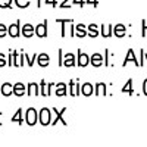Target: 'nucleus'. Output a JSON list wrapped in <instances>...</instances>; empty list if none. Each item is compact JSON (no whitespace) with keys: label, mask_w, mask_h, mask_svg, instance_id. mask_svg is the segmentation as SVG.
<instances>
[{"label":"nucleus","mask_w":147,"mask_h":147,"mask_svg":"<svg viewBox=\"0 0 147 147\" xmlns=\"http://www.w3.org/2000/svg\"><path fill=\"white\" fill-rule=\"evenodd\" d=\"M52 112H50V109H47V107H43L40 110V113H38V121H40V124L41 125H49V124H52Z\"/></svg>","instance_id":"obj_1"},{"label":"nucleus","mask_w":147,"mask_h":147,"mask_svg":"<svg viewBox=\"0 0 147 147\" xmlns=\"http://www.w3.org/2000/svg\"><path fill=\"white\" fill-rule=\"evenodd\" d=\"M25 121H27V124L30 125V127H32V125H35V122L38 121V112L34 109V107H30L28 110H27V115H25Z\"/></svg>","instance_id":"obj_2"},{"label":"nucleus","mask_w":147,"mask_h":147,"mask_svg":"<svg viewBox=\"0 0 147 147\" xmlns=\"http://www.w3.org/2000/svg\"><path fill=\"white\" fill-rule=\"evenodd\" d=\"M53 112L56 113V119H55V121L52 122V125H56V122H57V121H62V124H63V125H68V122H66V121L63 119V113L66 112V107L60 109V110H57L56 107H53Z\"/></svg>","instance_id":"obj_3"},{"label":"nucleus","mask_w":147,"mask_h":147,"mask_svg":"<svg viewBox=\"0 0 147 147\" xmlns=\"http://www.w3.org/2000/svg\"><path fill=\"white\" fill-rule=\"evenodd\" d=\"M88 62H90V57L85 55V53H82L81 50H78V60H77V65H78L80 68H84V66L88 65Z\"/></svg>","instance_id":"obj_4"},{"label":"nucleus","mask_w":147,"mask_h":147,"mask_svg":"<svg viewBox=\"0 0 147 147\" xmlns=\"http://www.w3.org/2000/svg\"><path fill=\"white\" fill-rule=\"evenodd\" d=\"M90 62H91V65H93V66L99 68V66H102V65H103L105 59H103V56H102L100 53H94V55L90 57Z\"/></svg>","instance_id":"obj_5"},{"label":"nucleus","mask_w":147,"mask_h":147,"mask_svg":"<svg viewBox=\"0 0 147 147\" xmlns=\"http://www.w3.org/2000/svg\"><path fill=\"white\" fill-rule=\"evenodd\" d=\"M37 62H38V65L41 68L47 66L49 63H50V56H49L47 53H40L38 56H37Z\"/></svg>","instance_id":"obj_6"},{"label":"nucleus","mask_w":147,"mask_h":147,"mask_svg":"<svg viewBox=\"0 0 147 147\" xmlns=\"http://www.w3.org/2000/svg\"><path fill=\"white\" fill-rule=\"evenodd\" d=\"M35 34L40 37V38H43V37L47 35V22H43L40 24V25L35 27Z\"/></svg>","instance_id":"obj_7"},{"label":"nucleus","mask_w":147,"mask_h":147,"mask_svg":"<svg viewBox=\"0 0 147 147\" xmlns=\"http://www.w3.org/2000/svg\"><path fill=\"white\" fill-rule=\"evenodd\" d=\"M77 62H75V56H74L72 53H68L65 57H63V66L66 68H71V66H75Z\"/></svg>","instance_id":"obj_8"},{"label":"nucleus","mask_w":147,"mask_h":147,"mask_svg":"<svg viewBox=\"0 0 147 147\" xmlns=\"http://www.w3.org/2000/svg\"><path fill=\"white\" fill-rule=\"evenodd\" d=\"M7 32H9V35L10 37H18L19 35V21L18 22H15V24H12V25L7 28Z\"/></svg>","instance_id":"obj_9"},{"label":"nucleus","mask_w":147,"mask_h":147,"mask_svg":"<svg viewBox=\"0 0 147 147\" xmlns=\"http://www.w3.org/2000/svg\"><path fill=\"white\" fill-rule=\"evenodd\" d=\"M24 93H25V85H24L22 82L13 84V94H15V96L21 97V96H24Z\"/></svg>","instance_id":"obj_10"},{"label":"nucleus","mask_w":147,"mask_h":147,"mask_svg":"<svg viewBox=\"0 0 147 147\" xmlns=\"http://www.w3.org/2000/svg\"><path fill=\"white\" fill-rule=\"evenodd\" d=\"M34 31H35V28L31 25V24H25V25H24V28H22V34H24V37H27V38L32 37Z\"/></svg>","instance_id":"obj_11"},{"label":"nucleus","mask_w":147,"mask_h":147,"mask_svg":"<svg viewBox=\"0 0 147 147\" xmlns=\"http://www.w3.org/2000/svg\"><path fill=\"white\" fill-rule=\"evenodd\" d=\"M0 90H2V94H3V96L7 97V96H10L12 93H13V85L9 84V82H5L2 87H0Z\"/></svg>","instance_id":"obj_12"},{"label":"nucleus","mask_w":147,"mask_h":147,"mask_svg":"<svg viewBox=\"0 0 147 147\" xmlns=\"http://www.w3.org/2000/svg\"><path fill=\"white\" fill-rule=\"evenodd\" d=\"M93 90H94V87L90 84V82H85V84H82V88H81V93L85 96V97H88V96H91L93 94Z\"/></svg>","instance_id":"obj_13"},{"label":"nucleus","mask_w":147,"mask_h":147,"mask_svg":"<svg viewBox=\"0 0 147 147\" xmlns=\"http://www.w3.org/2000/svg\"><path fill=\"white\" fill-rule=\"evenodd\" d=\"M128 62H134V63H136V66H140V62L136 59V56H134V52H132V50H128V53H127V59L124 60V66H125Z\"/></svg>","instance_id":"obj_14"},{"label":"nucleus","mask_w":147,"mask_h":147,"mask_svg":"<svg viewBox=\"0 0 147 147\" xmlns=\"http://www.w3.org/2000/svg\"><path fill=\"white\" fill-rule=\"evenodd\" d=\"M52 85H55V84H53V82L46 84V81L43 80V81H41V91H40L41 96H46V97H47L49 94H50V87H52Z\"/></svg>","instance_id":"obj_15"},{"label":"nucleus","mask_w":147,"mask_h":147,"mask_svg":"<svg viewBox=\"0 0 147 147\" xmlns=\"http://www.w3.org/2000/svg\"><path fill=\"white\" fill-rule=\"evenodd\" d=\"M57 97H63L65 94H66V85L65 84H62V82H59V84H56V93H55Z\"/></svg>","instance_id":"obj_16"},{"label":"nucleus","mask_w":147,"mask_h":147,"mask_svg":"<svg viewBox=\"0 0 147 147\" xmlns=\"http://www.w3.org/2000/svg\"><path fill=\"white\" fill-rule=\"evenodd\" d=\"M113 34L116 37H124L125 35V27L122 25V24H118V25L113 27Z\"/></svg>","instance_id":"obj_17"},{"label":"nucleus","mask_w":147,"mask_h":147,"mask_svg":"<svg viewBox=\"0 0 147 147\" xmlns=\"http://www.w3.org/2000/svg\"><path fill=\"white\" fill-rule=\"evenodd\" d=\"M28 96H37L38 94V85L35 82H30L28 84V91H27Z\"/></svg>","instance_id":"obj_18"},{"label":"nucleus","mask_w":147,"mask_h":147,"mask_svg":"<svg viewBox=\"0 0 147 147\" xmlns=\"http://www.w3.org/2000/svg\"><path fill=\"white\" fill-rule=\"evenodd\" d=\"M112 30H113V27L112 25H109V24H105V25H102V35L105 37H110L112 35Z\"/></svg>","instance_id":"obj_19"},{"label":"nucleus","mask_w":147,"mask_h":147,"mask_svg":"<svg viewBox=\"0 0 147 147\" xmlns=\"http://www.w3.org/2000/svg\"><path fill=\"white\" fill-rule=\"evenodd\" d=\"M96 94L97 96H105L106 94V84L105 82L96 84Z\"/></svg>","instance_id":"obj_20"},{"label":"nucleus","mask_w":147,"mask_h":147,"mask_svg":"<svg viewBox=\"0 0 147 147\" xmlns=\"http://www.w3.org/2000/svg\"><path fill=\"white\" fill-rule=\"evenodd\" d=\"M77 37H80V38H84L85 35H87V32H85V25L84 24H78L77 25V32H75Z\"/></svg>","instance_id":"obj_21"},{"label":"nucleus","mask_w":147,"mask_h":147,"mask_svg":"<svg viewBox=\"0 0 147 147\" xmlns=\"http://www.w3.org/2000/svg\"><path fill=\"white\" fill-rule=\"evenodd\" d=\"M12 122H18L19 125L24 124V118H22V109H18V112L12 116Z\"/></svg>","instance_id":"obj_22"},{"label":"nucleus","mask_w":147,"mask_h":147,"mask_svg":"<svg viewBox=\"0 0 147 147\" xmlns=\"http://www.w3.org/2000/svg\"><path fill=\"white\" fill-rule=\"evenodd\" d=\"M90 37H93V38H96L97 35H99V30H97V25L96 24H91V25H88V34Z\"/></svg>","instance_id":"obj_23"},{"label":"nucleus","mask_w":147,"mask_h":147,"mask_svg":"<svg viewBox=\"0 0 147 147\" xmlns=\"http://www.w3.org/2000/svg\"><path fill=\"white\" fill-rule=\"evenodd\" d=\"M128 91H129V93L132 91V81H131V80H128L127 84H125V87L122 88V93H128Z\"/></svg>","instance_id":"obj_24"},{"label":"nucleus","mask_w":147,"mask_h":147,"mask_svg":"<svg viewBox=\"0 0 147 147\" xmlns=\"http://www.w3.org/2000/svg\"><path fill=\"white\" fill-rule=\"evenodd\" d=\"M15 3L18 7H27L30 5V0H15Z\"/></svg>","instance_id":"obj_25"},{"label":"nucleus","mask_w":147,"mask_h":147,"mask_svg":"<svg viewBox=\"0 0 147 147\" xmlns=\"http://www.w3.org/2000/svg\"><path fill=\"white\" fill-rule=\"evenodd\" d=\"M12 6V0H0V7L2 9H7Z\"/></svg>","instance_id":"obj_26"},{"label":"nucleus","mask_w":147,"mask_h":147,"mask_svg":"<svg viewBox=\"0 0 147 147\" xmlns=\"http://www.w3.org/2000/svg\"><path fill=\"white\" fill-rule=\"evenodd\" d=\"M6 32H7L6 25H3V24H0V38H2V37H5V35H6Z\"/></svg>","instance_id":"obj_27"},{"label":"nucleus","mask_w":147,"mask_h":147,"mask_svg":"<svg viewBox=\"0 0 147 147\" xmlns=\"http://www.w3.org/2000/svg\"><path fill=\"white\" fill-rule=\"evenodd\" d=\"M5 65H6V57H5L3 53H0V68L5 66Z\"/></svg>","instance_id":"obj_28"},{"label":"nucleus","mask_w":147,"mask_h":147,"mask_svg":"<svg viewBox=\"0 0 147 147\" xmlns=\"http://www.w3.org/2000/svg\"><path fill=\"white\" fill-rule=\"evenodd\" d=\"M71 5L68 3V0H62V2L59 3V7H62V9H65V7H69Z\"/></svg>","instance_id":"obj_29"},{"label":"nucleus","mask_w":147,"mask_h":147,"mask_svg":"<svg viewBox=\"0 0 147 147\" xmlns=\"http://www.w3.org/2000/svg\"><path fill=\"white\" fill-rule=\"evenodd\" d=\"M25 57L28 59V65H30V66H32V65H34V59H35V55H34L32 57H30V56H28V55L25 53Z\"/></svg>","instance_id":"obj_30"},{"label":"nucleus","mask_w":147,"mask_h":147,"mask_svg":"<svg viewBox=\"0 0 147 147\" xmlns=\"http://www.w3.org/2000/svg\"><path fill=\"white\" fill-rule=\"evenodd\" d=\"M109 50H107V49H106V52H105V62H106V66H109L110 63H109Z\"/></svg>","instance_id":"obj_31"},{"label":"nucleus","mask_w":147,"mask_h":147,"mask_svg":"<svg viewBox=\"0 0 147 147\" xmlns=\"http://www.w3.org/2000/svg\"><path fill=\"white\" fill-rule=\"evenodd\" d=\"M72 5H80V6H84L85 2H82V0H72Z\"/></svg>","instance_id":"obj_32"},{"label":"nucleus","mask_w":147,"mask_h":147,"mask_svg":"<svg viewBox=\"0 0 147 147\" xmlns=\"http://www.w3.org/2000/svg\"><path fill=\"white\" fill-rule=\"evenodd\" d=\"M46 3H47V5H52V6H55V7L57 6V2H56V0H46Z\"/></svg>","instance_id":"obj_33"},{"label":"nucleus","mask_w":147,"mask_h":147,"mask_svg":"<svg viewBox=\"0 0 147 147\" xmlns=\"http://www.w3.org/2000/svg\"><path fill=\"white\" fill-rule=\"evenodd\" d=\"M85 5H94V6H97V0H87Z\"/></svg>","instance_id":"obj_34"},{"label":"nucleus","mask_w":147,"mask_h":147,"mask_svg":"<svg viewBox=\"0 0 147 147\" xmlns=\"http://www.w3.org/2000/svg\"><path fill=\"white\" fill-rule=\"evenodd\" d=\"M143 91H144V94L147 96V80L144 81V85H143Z\"/></svg>","instance_id":"obj_35"},{"label":"nucleus","mask_w":147,"mask_h":147,"mask_svg":"<svg viewBox=\"0 0 147 147\" xmlns=\"http://www.w3.org/2000/svg\"><path fill=\"white\" fill-rule=\"evenodd\" d=\"M40 5H41V3H40V0H37V6H38V7H40Z\"/></svg>","instance_id":"obj_36"}]
</instances>
